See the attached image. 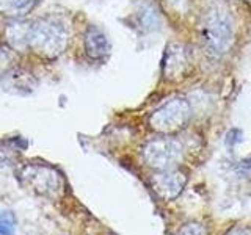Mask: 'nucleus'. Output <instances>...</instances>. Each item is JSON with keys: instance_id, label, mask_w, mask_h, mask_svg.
<instances>
[{"instance_id": "ddd939ff", "label": "nucleus", "mask_w": 251, "mask_h": 235, "mask_svg": "<svg viewBox=\"0 0 251 235\" xmlns=\"http://www.w3.org/2000/svg\"><path fill=\"white\" fill-rule=\"evenodd\" d=\"M176 235H207V231H206V227L198 223H190L184 226Z\"/></svg>"}, {"instance_id": "0eeeda50", "label": "nucleus", "mask_w": 251, "mask_h": 235, "mask_svg": "<svg viewBox=\"0 0 251 235\" xmlns=\"http://www.w3.org/2000/svg\"><path fill=\"white\" fill-rule=\"evenodd\" d=\"M187 184V176L177 169L160 171L151 177L152 190L159 194L163 201H171L177 198Z\"/></svg>"}, {"instance_id": "2eb2a0df", "label": "nucleus", "mask_w": 251, "mask_h": 235, "mask_svg": "<svg viewBox=\"0 0 251 235\" xmlns=\"http://www.w3.org/2000/svg\"><path fill=\"white\" fill-rule=\"evenodd\" d=\"M248 3H250V5H251V0H248Z\"/></svg>"}, {"instance_id": "f8f14e48", "label": "nucleus", "mask_w": 251, "mask_h": 235, "mask_svg": "<svg viewBox=\"0 0 251 235\" xmlns=\"http://www.w3.org/2000/svg\"><path fill=\"white\" fill-rule=\"evenodd\" d=\"M16 224L18 219L11 210H0V235H14Z\"/></svg>"}, {"instance_id": "423d86ee", "label": "nucleus", "mask_w": 251, "mask_h": 235, "mask_svg": "<svg viewBox=\"0 0 251 235\" xmlns=\"http://www.w3.org/2000/svg\"><path fill=\"white\" fill-rule=\"evenodd\" d=\"M193 69L192 52L180 43H171L167 46L162 60V74L167 82L184 80Z\"/></svg>"}, {"instance_id": "6e6552de", "label": "nucleus", "mask_w": 251, "mask_h": 235, "mask_svg": "<svg viewBox=\"0 0 251 235\" xmlns=\"http://www.w3.org/2000/svg\"><path fill=\"white\" fill-rule=\"evenodd\" d=\"M83 44H85L86 55L93 60H102L110 53V43L105 33L94 25H90L86 28Z\"/></svg>"}, {"instance_id": "9b49d317", "label": "nucleus", "mask_w": 251, "mask_h": 235, "mask_svg": "<svg viewBox=\"0 0 251 235\" xmlns=\"http://www.w3.org/2000/svg\"><path fill=\"white\" fill-rule=\"evenodd\" d=\"M138 19L145 30H155L160 27V14L152 3H143L138 10Z\"/></svg>"}, {"instance_id": "39448f33", "label": "nucleus", "mask_w": 251, "mask_h": 235, "mask_svg": "<svg viewBox=\"0 0 251 235\" xmlns=\"http://www.w3.org/2000/svg\"><path fill=\"white\" fill-rule=\"evenodd\" d=\"M143 159L148 166L159 171L175 169L182 159V146L173 138L149 141L143 149Z\"/></svg>"}, {"instance_id": "20e7f679", "label": "nucleus", "mask_w": 251, "mask_h": 235, "mask_svg": "<svg viewBox=\"0 0 251 235\" xmlns=\"http://www.w3.org/2000/svg\"><path fill=\"white\" fill-rule=\"evenodd\" d=\"M192 116L190 104L185 99H171L159 107L149 118V124L157 132L171 133L182 129Z\"/></svg>"}, {"instance_id": "9d476101", "label": "nucleus", "mask_w": 251, "mask_h": 235, "mask_svg": "<svg viewBox=\"0 0 251 235\" xmlns=\"http://www.w3.org/2000/svg\"><path fill=\"white\" fill-rule=\"evenodd\" d=\"M38 0H0V11L14 19H21L35 8Z\"/></svg>"}, {"instance_id": "4468645a", "label": "nucleus", "mask_w": 251, "mask_h": 235, "mask_svg": "<svg viewBox=\"0 0 251 235\" xmlns=\"http://www.w3.org/2000/svg\"><path fill=\"white\" fill-rule=\"evenodd\" d=\"M229 235H251V231L250 229H245V227H239V229L231 231Z\"/></svg>"}, {"instance_id": "f03ea898", "label": "nucleus", "mask_w": 251, "mask_h": 235, "mask_svg": "<svg viewBox=\"0 0 251 235\" xmlns=\"http://www.w3.org/2000/svg\"><path fill=\"white\" fill-rule=\"evenodd\" d=\"M202 39L210 53L223 55L234 43V21L229 8L222 2H212L202 18Z\"/></svg>"}, {"instance_id": "f257e3e1", "label": "nucleus", "mask_w": 251, "mask_h": 235, "mask_svg": "<svg viewBox=\"0 0 251 235\" xmlns=\"http://www.w3.org/2000/svg\"><path fill=\"white\" fill-rule=\"evenodd\" d=\"M69 25L58 16H44L30 27V49L39 57L57 58L69 44Z\"/></svg>"}, {"instance_id": "7ed1b4c3", "label": "nucleus", "mask_w": 251, "mask_h": 235, "mask_svg": "<svg viewBox=\"0 0 251 235\" xmlns=\"http://www.w3.org/2000/svg\"><path fill=\"white\" fill-rule=\"evenodd\" d=\"M21 180L31 191L49 198H57L63 190V179L60 172L47 164H27L21 171Z\"/></svg>"}, {"instance_id": "1a4fd4ad", "label": "nucleus", "mask_w": 251, "mask_h": 235, "mask_svg": "<svg viewBox=\"0 0 251 235\" xmlns=\"http://www.w3.org/2000/svg\"><path fill=\"white\" fill-rule=\"evenodd\" d=\"M30 27L31 24L21 19H16L6 27V41L14 50H25L30 46Z\"/></svg>"}]
</instances>
